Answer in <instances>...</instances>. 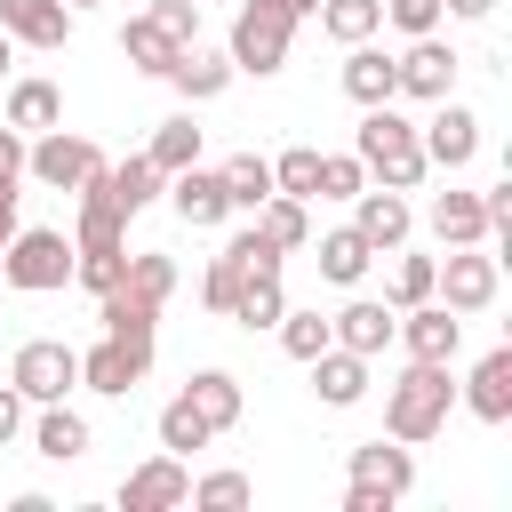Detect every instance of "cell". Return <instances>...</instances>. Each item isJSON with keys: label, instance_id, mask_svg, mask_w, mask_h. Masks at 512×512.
<instances>
[{"label": "cell", "instance_id": "23", "mask_svg": "<svg viewBox=\"0 0 512 512\" xmlns=\"http://www.w3.org/2000/svg\"><path fill=\"white\" fill-rule=\"evenodd\" d=\"M0 120H8L16 136H40V128H56V120H64V88H56V80H40V72H24V80H8Z\"/></svg>", "mask_w": 512, "mask_h": 512}, {"label": "cell", "instance_id": "10", "mask_svg": "<svg viewBox=\"0 0 512 512\" xmlns=\"http://www.w3.org/2000/svg\"><path fill=\"white\" fill-rule=\"evenodd\" d=\"M344 208H352V232H360L376 256L408 248V232H416V208H408V192H392V184H360Z\"/></svg>", "mask_w": 512, "mask_h": 512}, {"label": "cell", "instance_id": "41", "mask_svg": "<svg viewBox=\"0 0 512 512\" xmlns=\"http://www.w3.org/2000/svg\"><path fill=\"white\" fill-rule=\"evenodd\" d=\"M248 496H256L248 472H200V480H192V504H200V512H240Z\"/></svg>", "mask_w": 512, "mask_h": 512}, {"label": "cell", "instance_id": "49", "mask_svg": "<svg viewBox=\"0 0 512 512\" xmlns=\"http://www.w3.org/2000/svg\"><path fill=\"white\" fill-rule=\"evenodd\" d=\"M344 512H392V496L368 488V480H352V488H344Z\"/></svg>", "mask_w": 512, "mask_h": 512}, {"label": "cell", "instance_id": "48", "mask_svg": "<svg viewBox=\"0 0 512 512\" xmlns=\"http://www.w3.org/2000/svg\"><path fill=\"white\" fill-rule=\"evenodd\" d=\"M24 144H32V136H16V128L0 120V184H16V176H24Z\"/></svg>", "mask_w": 512, "mask_h": 512}, {"label": "cell", "instance_id": "12", "mask_svg": "<svg viewBox=\"0 0 512 512\" xmlns=\"http://www.w3.org/2000/svg\"><path fill=\"white\" fill-rule=\"evenodd\" d=\"M144 376H152V352H144V344L96 336V344L80 352V392H96V400H128Z\"/></svg>", "mask_w": 512, "mask_h": 512}, {"label": "cell", "instance_id": "36", "mask_svg": "<svg viewBox=\"0 0 512 512\" xmlns=\"http://www.w3.org/2000/svg\"><path fill=\"white\" fill-rule=\"evenodd\" d=\"M120 288H136L144 304H168V296H176V256H168V248H136L128 272H120Z\"/></svg>", "mask_w": 512, "mask_h": 512}, {"label": "cell", "instance_id": "42", "mask_svg": "<svg viewBox=\"0 0 512 512\" xmlns=\"http://www.w3.org/2000/svg\"><path fill=\"white\" fill-rule=\"evenodd\" d=\"M360 184H368L360 152H320V184H312V200H352Z\"/></svg>", "mask_w": 512, "mask_h": 512}, {"label": "cell", "instance_id": "53", "mask_svg": "<svg viewBox=\"0 0 512 512\" xmlns=\"http://www.w3.org/2000/svg\"><path fill=\"white\" fill-rule=\"evenodd\" d=\"M64 8H72V16H80V8H96V0H64Z\"/></svg>", "mask_w": 512, "mask_h": 512}, {"label": "cell", "instance_id": "34", "mask_svg": "<svg viewBox=\"0 0 512 512\" xmlns=\"http://www.w3.org/2000/svg\"><path fill=\"white\" fill-rule=\"evenodd\" d=\"M144 160H152L160 176H176V168H192V160H200V128H192V112H176V120H160V128H152V144H144Z\"/></svg>", "mask_w": 512, "mask_h": 512}, {"label": "cell", "instance_id": "46", "mask_svg": "<svg viewBox=\"0 0 512 512\" xmlns=\"http://www.w3.org/2000/svg\"><path fill=\"white\" fill-rule=\"evenodd\" d=\"M24 416H32V400H24L16 384H0V448H16V440H24Z\"/></svg>", "mask_w": 512, "mask_h": 512}, {"label": "cell", "instance_id": "25", "mask_svg": "<svg viewBox=\"0 0 512 512\" xmlns=\"http://www.w3.org/2000/svg\"><path fill=\"white\" fill-rule=\"evenodd\" d=\"M304 248L320 256V280H336V288H360L368 264H376V248H368L352 224H336V232H320V240H304Z\"/></svg>", "mask_w": 512, "mask_h": 512}, {"label": "cell", "instance_id": "31", "mask_svg": "<svg viewBox=\"0 0 512 512\" xmlns=\"http://www.w3.org/2000/svg\"><path fill=\"white\" fill-rule=\"evenodd\" d=\"M280 312H288V288H280V272H248V280H240V296H232V312H224V320H240V328H248V336H256V328H272V320H280Z\"/></svg>", "mask_w": 512, "mask_h": 512}, {"label": "cell", "instance_id": "51", "mask_svg": "<svg viewBox=\"0 0 512 512\" xmlns=\"http://www.w3.org/2000/svg\"><path fill=\"white\" fill-rule=\"evenodd\" d=\"M16 200H24V192H16V184H0V248H8V240H16V224H24V216H16Z\"/></svg>", "mask_w": 512, "mask_h": 512}, {"label": "cell", "instance_id": "3", "mask_svg": "<svg viewBox=\"0 0 512 512\" xmlns=\"http://www.w3.org/2000/svg\"><path fill=\"white\" fill-rule=\"evenodd\" d=\"M312 16V0H240V16H232V40H224V56H232V72H248V80H272L280 64H288V48H296V24Z\"/></svg>", "mask_w": 512, "mask_h": 512}, {"label": "cell", "instance_id": "18", "mask_svg": "<svg viewBox=\"0 0 512 512\" xmlns=\"http://www.w3.org/2000/svg\"><path fill=\"white\" fill-rule=\"evenodd\" d=\"M344 472H352V480H368V488H384V496L400 504V496L416 488V448L384 432V440H360V448L344 456Z\"/></svg>", "mask_w": 512, "mask_h": 512}, {"label": "cell", "instance_id": "39", "mask_svg": "<svg viewBox=\"0 0 512 512\" xmlns=\"http://www.w3.org/2000/svg\"><path fill=\"white\" fill-rule=\"evenodd\" d=\"M240 280H248V264H240L232 248H216V256H208V272H200V304L224 320V312H232V296H240Z\"/></svg>", "mask_w": 512, "mask_h": 512}, {"label": "cell", "instance_id": "6", "mask_svg": "<svg viewBox=\"0 0 512 512\" xmlns=\"http://www.w3.org/2000/svg\"><path fill=\"white\" fill-rule=\"evenodd\" d=\"M8 384H16L32 408H40V400H72V392H80V352H72L64 336H32V344H16Z\"/></svg>", "mask_w": 512, "mask_h": 512}, {"label": "cell", "instance_id": "2", "mask_svg": "<svg viewBox=\"0 0 512 512\" xmlns=\"http://www.w3.org/2000/svg\"><path fill=\"white\" fill-rule=\"evenodd\" d=\"M352 152H360L368 184H392V192H416V184L432 176V160H424V144H416V120L400 112V96L360 112V128H352Z\"/></svg>", "mask_w": 512, "mask_h": 512}, {"label": "cell", "instance_id": "33", "mask_svg": "<svg viewBox=\"0 0 512 512\" xmlns=\"http://www.w3.org/2000/svg\"><path fill=\"white\" fill-rule=\"evenodd\" d=\"M152 432H160V448H168V456H200V448L216 440V424H208V416H200V408H192L184 392H176V400L160 408V424H152Z\"/></svg>", "mask_w": 512, "mask_h": 512}, {"label": "cell", "instance_id": "26", "mask_svg": "<svg viewBox=\"0 0 512 512\" xmlns=\"http://www.w3.org/2000/svg\"><path fill=\"white\" fill-rule=\"evenodd\" d=\"M96 320H104V336L144 344V352H152V336H160V304H144L136 288H104V296H96Z\"/></svg>", "mask_w": 512, "mask_h": 512}, {"label": "cell", "instance_id": "45", "mask_svg": "<svg viewBox=\"0 0 512 512\" xmlns=\"http://www.w3.org/2000/svg\"><path fill=\"white\" fill-rule=\"evenodd\" d=\"M160 32H176V40H200V0H152L144 8Z\"/></svg>", "mask_w": 512, "mask_h": 512}, {"label": "cell", "instance_id": "24", "mask_svg": "<svg viewBox=\"0 0 512 512\" xmlns=\"http://www.w3.org/2000/svg\"><path fill=\"white\" fill-rule=\"evenodd\" d=\"M432 240L440 248H480L488 240V208H480V192H432Z\"/></svg>", "mask_w": 512, "mask_h": 512}, {"label": "cell", "instance_id": "4", "mask_svg": "<svg viewBox=\"0 0 512 512\" xmlns=\"http://www.w3.org/2000/svg\"><path fill=\"white\" fill-rule=\"evenodd\" d=\"M64 280H72V232H56V224H16V240L0 248V288L48 296V288H64Z\"/></svg>", "mask_w": 512, "mask_h": 512}, {"label": "cell", "instance_id": "1", "mask_svg": "<svg viewBox=\"0 0 512 512\" xmlns=\"http://www.w3.org/2000/svg\"><path fill=\"white\" fill-rule=\"evenodd\" d=\"M448 408H456V360H408L392 384H384V432L424 448L448 432Z\"/></svg>", "mask_w": 512, "mask_h": 512}, {"label": "cell", "instance_id": "8", "mask_svg": "<svg viewBox=\"0 0 512 512\" xmlns=\"http://www.w3.org/2000/svg\"><path fill=\"white\" fill-rule=\"evenodd\" d=\"M392 72H400V96H408V104H440V96H456L464 56H456L440 32H416V40L392 56Z\"/></svg>", "mask_w": 512, "mask_h": 512}, {"label": "cell", "instance_id": "38", "mask_svg": "<svg viewBox=\"0 0 512 512\" xmlns=\"http://www.w3.org/2000/svg\"><path fill=\"white\" fill-rule=\"evenodd\" d=\"M400 264H392V280H384V304L392 312H408V304H424L432 296V272H440V256H408V248H392Z\"/></svg>", "mask_w": 512, "mask_h": 512}, {"label": "cell", "instance_id": "55", "mask_svg": "<svg viewBox=\"0 0 512 512\" xmlns=\"http://www.w3.org/2000/svg\"><path fill=\"white\" fill-rule=\"evenodd\" d=\"M200 8H208V0H200Z\"/></svg>", "mask_w": 512, "mask_h": 512}, {"label": "cell", "instance_id": "28", "mask_svg": "<svg viewBox=\"0 0 512 512\" xmlns=\"http://www.w3.org/2000/svg\"><path fill=\"white\" fill-rule=\"evenodd\" d=\"M176 48H184V40H176V32H160L152 16H128V24H120V56H128V64L144 72V80H168Z\"/></svg>", "mask_w": 512, "mask_h": 512}, {"label": "cell", "instance_id": "22", "mask_svg": "<svg viewBox=\"0 0 512 512\" xmlns=\"http://www.w3.org/2000/svg\"><path fill=\"white\" fill-rule=\"evenodd\" d=\"M336 80H344V96H352L360 112H368V104H392V96H400V72H392V56H384L376 40H352V48H344V72H336Z\"/></svg>", "mask_w": 512, "mask_h": 512}, {"label": "cell", "instance_id": "47", "mask_svg": "<svg viewBox=\"0 0 512 512\" xmlns=\"http://www.w3.org/2000/svg\"><path fill=\"white\" fill-rule=\"evenodd\" d=\"M480 208H488V240H504V232H512V176H504V184H488V192H480Z\"/></svg>", "mask_w": 512, "mask_h": 512}, {"label": "cell", "instance_id": "13", "mask_svg": "<svg viewBox=\"0 0 512 512\" xmlns=\"http://www.w3.org/2000/svg\"><path fill=\"white\" fill-rule=\"evenodd\" d=\"M176 504H192V464L184 456H144L128 480H120V512H176Z\"/></svg>", "mask_w": 512, "mask_h": 512}, {"label": "cell", "instance_id": "43", "mask_svg": "<svg viewBox=\"0 0 512 512\" xmlns=\"http://www.w3.org/2000/svg\"><path fill=\"white\" fill-rule=\"evenodd\" d=\"M440 16H448L440 0H384V24L408 32V40H416V32H440Z\"/></svg>", "mask_w": 512, "mask_h": 512}, {"label": "cell", "instance_id": "29", "mask_svg": "<svg viewBox=\"0 0 512 512\" xmlns=\"http://www.w3.org/2000/svg\"><path fill=\"white\" fill-rule=\"evenodd\" d=\"M216 176H224L232 216H256V208L272 200V160H264V152H232V160H216Z\"/></svg>", "mask_w": 512, "mask_h": 512}, {"label": "cell", "instance_id": "16", "mask_svg": "<svg viewBox=\"0 0 512 512\" xmlns=\"http://www.w3.org/2000/svg\"><path fill=\"white\" fill-rule=\"evenodd\" d=\"M392 304H376V296H352L344 312H328V344H344V352H360V360H384L392 352Z\"/></svg>", "mask_w": 512, "mask_h": 512}, {"label": "cell", "instance_id": "50", "mask_svg": "<svg viewBox=\"0 0 512 512\" xmlns=\"http://www.w3.org/2000/svg\"><path fill=\"white\" fill-rule=\"evenodd\" d=\"M440 8H448L456 24H488V16H496V0H440Z\"/></svg>", "mask_w": 512, "mask_h": 512}, {"label": "cell", "instance_id": "40", "mask_svg": "<svg viewBox=\"0 0 512 512\" xmlns=\"http://www.w3.org/2000/svg\"><path fill=\"white\" fill-rule=\"evenodd\" d=\"M312 184H320V152H312V144H288V152L272 160V192H288V200H312Z\"/></svg>", "mask_w": 512, "mask_h": 512}, {"label": "cell", "instance_id": "30", "mask_svg": "<svg viewBox=\"0 0 512 512\" xmlns=\"http://www.w3.org/2000/svg\"><path fill=\"white\" fill-rule=\"evenodd\" d=\"M256 232H264L280 256H296V248L312 240V200H288V192H272V200L256 208Z\"/></svg>", "mask_w": 512, "mask_h": 512}, {"label": "cell", "instance_id": "32", "mask_svg": "<svg viewBox=\"0 0 512 512\" xmlns=\"http://www.w3.org/2000/svg\"><path fill=\"white\" fill-rule=\"evenodd\" d=\"M312 16H320V32H328L336 48H352V40H376V32H384V0H320Z\"/></svg>", "mask_w": 512, "mask_h": 512}, {"label": "cell", "instance_id": "11", "mask_svg": "<svg viewBox=\"0 0 512 512\" xmlns=\"http://www.w3.org/2000/svg\"><path fill=\"white\" fill-rule=\"evenodd\" d=\"M392 344H400L408 360H456V352H464V312H448L440 296H424V304H408V312L392 320Z\"/></svg>", "mask_w": 512, "mask_h": 512}, {"label": "cell", "instance_id": "5", "mask_svg": "<svg viewBox=\"0 0 512 512\" xmlns=\"http://www.w3.org/2000/svg\"><path fill=\"white\" fill-rule=\"evenodd\" d=\"M96 168H104V152H96L80 128H64V120H56V128H40V136L24 144V176H32V184H48V192H80Z\"/></svg>", "mask_w": 512, "mask_h": 512}, {"label": "cell", "instance_id": "35", "mask_svg": "<svg viewBox=\"0 0 512 512\" xmlns=\"http://www.w3.org/2000/svg\"><path fill=\"white\" fill-rule=\"evenodd\" d=\"M104 184H112V200H120L128 216H144V208L160 200V184H168V176H160V168H152L144 152H128L120 168H104Z\"/></svg>", "mask_w": 512, "mask_h": 512}, {"label": "cell", "instance_id": "15", "mask_svg": "<svg viewBox=\"0 0 512 512\" xmlns=\"http://www.w3.org/2000/svg\"><path fill=\"white\" fill-rule=\"evenodd\" d=\"M24 432H32V456H48V464H80L88 456V416L72 408V400H40L32 416H24Z\"/></svg>", "mask_w": 512, "mask_h": 512}, {"label": "cell", "instance_id": "52", "mask_svg": "<svg viewBox=\"0 0 512 512\" xmlns=\"http://www.w3.org/2000/svg\"><path fill=\"white\" fill-rule=\"evenodd\" d=\"M8 64H16V40H8V32H0V80H8Z\"/></svg>", "mask_w": 512, "mask_h": 512}, {"label": "cell", "instance_id": "44", "mask_svg": "<svg viewBox=\"0 0 512 512\" xmlns=\"http://www.w3.org/2000/svg\"><path fill=\"white\" fill-rule=\"evenodd\" d=\"M224 248H232V256H240V264H248V272H280V264H288V256H280V248H272V240H264V232H256V224H248V232H232V240H224Z\"/></svg>", "mask_w": 512, "mask_h": 512}, {"label": "cell", "instance_id": "54", "mask_svg": "<svg viewBox=\"0 0 512 512\" xmlns=\"http://www.w3.org/2000/svg\"><path fill=\"white\" fill-rule=\"evenodd\" d=\"M312 8H320V0H312Z\"/></svg>", "mask_w": 512, "mask_h": 512}, {"label": "cell", "instance_id": "27", "mask_svg": "<svg viewBox=\"0 0 512 512\" xmlns=\"http://www.w3.org/2000/svg\"><path fill=\"white\" fill-rule=\"evenodd\" d=\"M184 400H192L216 432H232V424H240V408H248V392H240V376H232V368H192V376H184Z\"/></svg>", "mask_w": 512, "mask_h": 512}, {"label": "cell", "instance_id": "9", "mask_svg": "<svg viewBox=\"0 0 512 512\" xmlns=\"http://www.w3.org/2000/svg\"><path fill=\"white\" fill-rule=\"evenodd\" d=\"M416 144H424V160L432 168H472V152H480V112L472 104H456V96H440L432 104V120H416Z\"/></svg>", "mask_w": 512, "mask_h": 512}, {"label": "cell", "instance_id": "37", "mask_svg": "<svg viewBox=\"0 0 512 512\" xmlns=\"http://www.w3.org/2000/svg\"><path fill=\"white\" fill-rule=\"evenodd\" d=\"M272 336H280V352H288V360H312V352H328V312L288 304V312L272 320Z\"/></svg>", "mask_w": 512, "mask_h": 512}, {"label": "cell", "instance_id": "7", "mask_svg": "<svg viewBox=\"0 0 512 512\" xmlns=\"http://www.w3.org/2000/svg\"><path fill=\"white\" fill-rule=\"evenodd\" d=\"M496 288H504V272H496V256H488V240L480 248H448L440 256V272H432V296L448 304V312H488L496 304Z\"/></svg>", "mask_w": 512, "mask_h": 512}, {"label": "cell", "instance_id": "14", "mask_svg": "<svg viewBox=\"0 0 512 512\" xmlns=\"http://www.w3.org/2000/svg\"><path fill=\"white\" fill-rule=\"evenodd\" d=\"M160 192H168L176 224H192V232H216V224L232 216V200H224V176H216V168H200V160H192V168H176Z\"/></svg>", "mask_w": 512, "mask_h": 512}, {"label": "cell", "instance_id": "21", "mask_svg": "<svg viewBox=\"0 0 512 512\" xmlns=\"http://www.w3.org/2000/svg\"><path fill=\"white\" fill-rule=\"evenodd\" d=\"M304 368H312V392H320V408H360V400H368V368H376V360H360V352L328 344V352H312Z\"/></svg>", "mask_w": 512, "mask_h": 512}, {"label": "cell", "instance_id": "17", "mask_svg": "<svg viewBox=\"0 0 512 512\" xmlns=\"http://www.w3.org/2000/svg\"><path fill=\"white\" fill-rule=\"evenodd\" d=\"M456 400H464L480 424H512V344L480 352V360H472V376L456 384Z\"/></svg>", "mask_w": 512, "mask_h": 512}, {"label": "cell", "instance_id": "19", "mask_svg": "<svg viewBox=\"0 0 512 512\" xmlns=\"http://www.w3.org/2000/svg\"><path fill=\"white\" fill-rule=\"evenodd\" d=\"M0 32H8L16 48L56 56V48L72 40V8H64V0H0Z\"/></svg>", "mask_w": 512, "mask_h": 512}, {"label": "cell", "instance_id": "20", "mask_svg": "<svg viewBox=\"0 0 512 512\" xmlns=\"http://www.w3.org/2000/svg\"><path fill=\"white\" fill-rule=\"evenodd\" d=\"M232 80H240V72H232V56H224V48H200V40H184V48H176V64H168V88H176L184 104H216Z\"/></svg>", "mask_w": 512, "mask_h": 512}]
</instances>
